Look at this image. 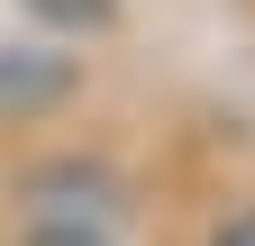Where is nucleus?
<instances>
[{"label": "nucleus", "mask_w": 255, "mask_h": 246, "mask_svg": "<svg viewBox=\"0 0 255 246\" xmlns=\"http://www.w3.org/2000/svg\"><path fill=\"white\" fill-rule=\"evenodd\" d=\"M27 210H37V228H91V237H110L119 173L110 164H82V155H55V164L27 173Z\"/></svg>", "instance_id": "1"}, {"label": "nucleus", "mask_w": 255, "mask_h": 246, "mask_svg": "<svg viewBox=\"0 0 255 246\" xmlns=\"http://www.w3.org/2000/svg\"><path fill=\"white\" fill-rule=\"evenodd\" d=\"M27 9L55 27H110V0H27Z\"/></svg>", "instance_id": "3"}, {"label": "nucleus", "mask_w": 255, "mask_h": 246, "mask_svg": "<svg viewBox=\"0 0 255 246\" xmlns=\"http://www.w3.org/2000/svg\"><path fill=\"white\" fill-rule=\"evenodd\" d=\"M210 246H255V210H228V219L210 228Z\"/></svg>", "instance_id": "4"}, {"label": "nucleus", "mask_w": 255, "mask_h": 246, "mask_svg": "<svg viewBox=\"0 0 255 246\" xmlns=\"http://www.w3.org/2000/svg\"><path fill=\"white\" fill-rule=\"evenodd\" d=\"M73 91V64L64 55H37V46H0V110H46Z\"/></svg>", "instance_id": "2"}, {"label": "nucleus", "mask_w": 255, "mask_h": 246, "mask_svg": "<svg viewBox=\"0 0 255 246\" xmlns=\"http://www.w3.org/2000/svg\"><path fill=\"white\" fill-rule=\"evenodd\" d=\"M18 246H110V237H91V228H27Z\"/></svg>", "instance_id": "5"}]
</instances>
